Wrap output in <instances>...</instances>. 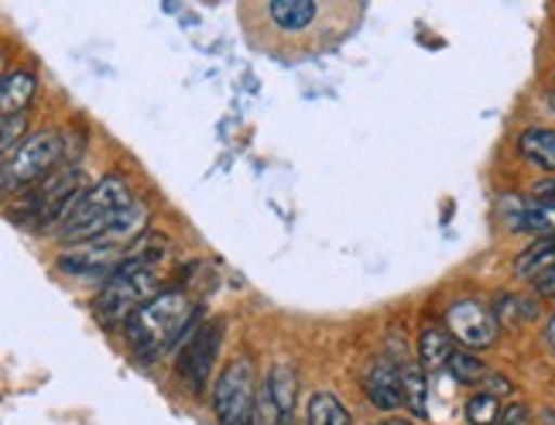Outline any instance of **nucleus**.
Wrapping results in <instances>:
<instances>
[{
  "label": "nucleus",
  "instance_id": "f257e3e1",
  "mask_svg": "<svg viewBox=\"0 0 555 425\" xmlns=\"http://www.w3.org/2000/svg\"><path fill=\"white\" fill-rule=\"evenodd\" d=\"M364 8L315 4V0H258L241 11V21L258 49L278 55H309L350 35Z\"/></svg>",
  "mask_w": 555,
  "mask_h": 425
},
{
  "label": "nucleus",
  "instance_id": "f03ea898",
  "mask_svg": "<svg viewBox=\"0 0 555 425\" xmlns=\"http://www.w3.org/2000/svg\"><path fill=\"white\" fill-rule=\"evenodd\" d=\"M192 323H196V302H192L182 288H168L158 299L147 302L131 323L124 326V333H127V344H131V350L144 364H155V360L172 350L185 333H192L189 330Z\"/></svg>",
  "mask_w": 555,
  "mask_h": 425
},
{
  "label": "nucleus",
  "instance_id": "7ed1b4c3",
  "mask_svg": "<svg viewBox=\"0 0 555 425\" xmlns=\"http://www.w3.org/2000/svg\"><path fill=\"white\" fill-rule=\"evenodd\" d=\"M162 258V250H138L131 247V258H127L111 279H106L103 292L96 295V315L103 326H127L131 319L162 295V282L155 261Z\"/></svg>",
  "mask_w": 555,
  "mask_h": 425
},
{
  "label": "nucleus",
  "instance_id": "20e7f679",
  "mask_svg": "<svg viewBox=\"0 0 555 425\" xmlns=\"http://www.w3.org/2000/svg\"><path fill=\"white\" fill-rule=\"evenodd\" d=\"M134 206V193L120 176H106L93 189L79 196V203L69 209V217L62 220L59 237L66 244H87L96 241L100 233L111 227L124 209Z\"/></svg>",
  "mask_w": 555,
  "mask_h": 425
},
{
  "label": "nucleus",
  "instance_id": "39448f33",
  "mask_svg": "<svg viewBox=\"0 0 555 425\" xmlns=\"http://www.w3.org/2000/svg\"><path fill=\"white\" fill-rule=\"evenodd\" d=\"M258 374L247 357L233 360L212 381V415L220 425H258Z\"/></svg>",
  "mask_w": 555,
  "mask_h": 425
},
{
  "label": "nucleus",
  "instance_id": "423d86ee",
  "mask_svg": "<svg viewBox=\"0 0 555 425\" xmlns=\"http://www.w3.org/2000/svg\"><path fill=\"white\" fill-rule=\"evenodd\" d=\"M79 172L73 165H59L52 176L41 179L21 203V212H14V223H38L52 227L55 220H66L69 209L79 203Z\"/></svg>",
  "mask_w": 555,
  "mask_h": 425
},
{
  "label": "nucleus",
  "instance_id": "0eeeda50",
  "mask_svg": "<svg viewBox=\"0 0 555 425\" xmlns=\"http://www.w3.org/2000/svg\"><path fill=\"white\" fill-rule=\"evenodd\" d=\"M62 158V138L52 131H41L35 138H28L17 147L14 158L4 162V193H17L25 185H38L46 176H52Z\"/></svg>",
  "mask_w": 555,
  "mask_h": 425
},
{
  "label": "nucleus",
  "instance_id": "6e6552de",
  "mask_svg": "<svg viewBox=\"0 0 555 425\" xmlns=\"http://www.w3.org/2000/svg\"><path fill=\"white\" fill-rule=\"evenodd\" d=\"M220 344H223L220 323H206V326L189 333V339H185L182 350H179V360H176L179 385L189 395H203L209 388V374H212V368H217Z\"/></svg>",
  "mask_w": 555,
  "mask_h": 425
},
{
  "label": "nucleus",
  "instance_id": "1a4fd4ad",
  "mask_svg": "<svg viewBox=\"0 0 555 425\" xmlns=\"http://www.w3.org/2000/svg\"><path fill=\"white\" fill-rule=\"evenodd\" d=\"M446 330L450 336H456L466 350H477V347H490L501 333V323L494 309H487L483 302H474V299H460L450 306L446 312Z\"/></svg>",
  "mask_w": 555,
  "mask_h": 425
},
{
  "label": "nucleus",
  "instance_id": "9d476101",
  "mask_svg": "<svg viewBox=\"0 0 555 425\" xmlns=\"http://www.w3.org/2000/svg\"><path fill=\"white\" fill-rule=\"evenodd\" d=\"M298 381L288 364H274L258 395V425H288L295 409Z\"/></svg>",
  "mask_w": 555,
  "mask_h": 425
},
{
  "label": "nucleus",
  "instance_id": "9b49d317",
  "mask_svg": "<svg viewBox=\"0 0 555 425\" xmlns=\"http://www.w3.org/2000/svg\"><path fill=\"white\" fill-rule=\"evenodd\" d=\"M127 258H131V250L127 247L87 241V244H69L66 250H62L59 268L66 274H106V279H111Z\"/></svg>",
  "mask_w": 555,
  "mask_h": 425
},
{
  "label": "nucleus",
  "instance_id": "f8f14e48",
  "mask_svg": "<svg viewBox=\"0 0 555 425\" xmlns=\"http://www.w3.org/2000/svg\"><path fill=\"white\" fill-rule=\"evenodd\" d=\"M501 220L515 233H535V237H552L555 233V209L535 203L531 196H504Z\"/></svg>",
  "mask_w": 555,
  "mask_h": 425
},
{
  "label": "nucleus",
  "instance_id": "ddd939ff",
  "mask_svg": "<svg viewBox=\"0 0 555 425\" xmlns=\"http://www.w3.org/2000/svg\"><path fill=\"white\" fill-rule=\"evenodd\" d=\"M367 398L374 401L377 409L391 412L398 405H404L401 395V368H395L391 360H377L367 374Z\"/></svg>",
  "mask_w": 555,
  "mask_h": 425
},
{
  "label": "nucleus",
  "instance_id": "4468645a",
  "mask_svg": "<svg viewBox=\"0 0 555 425\" xmlns=\"http://www.w3.org/2000/svg\"><path fill=\"white\" fill-rule=\"evenodd\" d=\"M518 152L528 165L555 176V131L552 127H528V131H521Z\"/></svg>",
  "mask_w": 555,
  "mask_h": 425
},
{
  "label": "nucleus",
  "instance_id": "2eb2a0df",
  "mask_svg": "<svg viewBox=\"0 0 555 425\" xmlns=\"http://www.w3.org/2000/svg\"><path fill=\"white\" fill-rule=\"evenodd\" d=\"M453 336L450 330H442V326H425L422 336H418V360H422V368L425 371H442V368H450V357H453Z\"/></svg>",
  "mask_w": 555,
  "mask_h": 425
},
{
  "label": "nucleus",
  "instance_id": "dca6fc26",
  "mask_svg": "<svg viewBox=\"0 0 555 425\" xmlns=\"http://www.w3.org/2000/svg\"><path fill=\"white\" fill-rule=\"evenodd\" d=\"M38 82L31 73H8L4 82H0V114L14 117V114H25V106L35 100Z\"/></svg>",
  "mask_w": 555,
  "mask_h": 425
},
{
  "label": "nucleus",
  "instance_id": "f3484780",
  "mask_svg": "<svg viewBox=\"0 0 555 425\" xmlns=\"http://www.w3.org/2000/svg\"><path fill=\"white\" fill-rule=\"evenodd\" d=\"M552 268H555V233H552V237H539L531 247H525L518 254V261H515V271L528 282L542 279V274L552 271Z\"/></svg>",
  "mask_w": 555,
  "mask_h": 425
},
{
  "label": "nucleus",
  "instance_id": "a211bd4d",
  "mask_svg": "<svg viewBox=\"0 0 555 425\" xmlns=\"http://www.w3.org/2000/svg\"><path fill=\"white\" fill-rule=\"evenodd\" d=\"M401 395L418 418H429V385H425L422 364H401Z\"/></svg>",
  "mask_w": 555,
  "mask_h": 425
},
{
  "label": "nucleus",
  "instance_id": "6ab92c4d",
  "mask_svg": "<svg viewBox=\"0 0 555 425\" xmlns=\"http://www.w3.org/2000/svg\"><path fill=\"white\" fill-rule=\"evenodd\" d=\"M309 425H350V412L333 395L319 391L309 401Z\"/></svg>",
  "mask_w": 555,
  "mask_h": 425
},
{
  "label": "nucleus",
  "instance_id": "aec40b11",
  "mask_svg": "<svg viewBox=\"0 0 555 425\" xmlns=\"http://www.w3.org/2000/svg\"><path fill=\"white\" fill-rule=\"evenodd\" d=\"M494 315L501 326H518V323H528V319H535L539 306L531 299H518V295H501L494 302Z\"/></svg>",
  "mask_w": 555,
  "mask_h": 425
},
{
  "label": "nucleus",
  "instance_id": "412c9836",
  "mask_svg": "<svg viewBox=\"0 0 555 425\" xmlns=\"http://www.w3.org/2000/svg\"><path fill=\"white\" fill-rule=\"evenodd\" d=\"M450 374L456 377V385H477V381L487 377V368H483V360L474 357V350H453L450 357Z\"/></svg>",
  "mask_w": 555,
  "mask_h": 425
},
{
  "label": "nucleus",
  "instance_id": "4be33fe9",
  "mask_svg": "<svg viewBox=\"0 0 555 425\" xmlns=\"http://www.w3.org/2000/svg\"><path fill=\"white\" fill-rule=\"evenodd\" d=\"M466 418L469 425H498L501 418V405H498V398L494 395H474L466 401Z\"/></svg>",
  "mask_w": 555,
  "mask_h": 425
},
{
  "label": "nucleus",
  "instance_id": "5701e85b",
  "mask_svg": "<svg viewBox=\"0 0 555 425\" xmlns=\"http://www.w3.org/2000/svg\"><path fill=\"white\" fill-rule=\"evenodd\" d=\"M25 124H28L25 114L4 117V138H0V147H4V162L14 158V144L21 141V134H25Z\"/></svg>",
  "mask_w": 555,
  "mask_h": 425
},
{
  "label": "nucleus",
  "instance_id": "b1692460",
  "mask_svg": "<svg viewBox=\"0 0 555 425\" xmlns=\"http://www.w3.org/2000/svg\"><path fill=\"white\" fill-rule=\"evenodd\" d=\"M531 199L555 209V176H548V179H542V182L531 185Z\"/></svg>",
  "mask_w": 555,
  "mask_h": 425
},
{
  "label": "nucleus",
  "instance_id": "393cba45",
  "mask_svg": "<svg viewBox=\"0 0 555 425\" xmlns=\"http://www.w3.org/2000/svg\"><path fill=\"white\" fill-rule=\"evenodd\" d=\"M525 418H528V409L525 405H507V409H501L498 425H525Z\"/></svg>",
  "mask_w": 555,
  "mask_h": 425
},
{
  "label": "nucleus",
  "instance_id": "a878e982",
  "mask_svg": "<svg viewBox=\"0 0 555 425\" xmlns=\"http://www.w3.org/2000/svg\"><path fill=\"white\" fill-rule=\"evenodd\" d=\"M531 285H535V295H542V299H555V268L545 271L542 279H535Z\"/></svg>",
  "mask_w": 555,
  "mask_h": 425
},
{
  "label": "nucleus",
  "instance_id": "bb28decb",
  "mask_svg": "<svg viewBox=\"0 0 555 425\" xmlns=\"http://www.w3.org/2000/svg\"><path fill=\"white\" fill-rule=\"evenodd\" d=\"M511 391V385H507V377H490V385H487V395H507Z\"/></svg>",
  "mask_w": 555,
  "mask_h": 425
},
{
  "label": "nucleus",
  "instance_id": "cd10ccee",
  "mask_svg": "<svg viewBox=\"0 0 555 425\" xmlns=\"http://www.w3.org/2000/svg\"><path fill=\"white\" fill-rule=\"evenodd\" d=\"M545 344H548V350L555 353V312L548 315V323H545Z\"/></svg>",
  "mask_w": 555,
  "mask_h": 425
},
{
  "label": "nucleus",
  "instance_id": "c85d7f7f",
  "mask_svg": "<svg viewBox=\"0 0 555 425\" xmlns=\"http://www.w3.org/2000/svg\"><path fill=\"white\" fill-rule=\"evenodd\" d=\"M548 111H552V114H555V90H552V93H548Z\"/></svg>",
  "mask_w": 555,
  "mask_h": 425
},
{
  "label": "nucleus",
  "instance_id": "c756f323",
  "mask_svg": "<svg viewBox=\"0 0 555 425\" xmlns=\"http://www.w3.org/2000/svg\"><path fill=\"white\" fill-rule=\"evenodd\" d=\"M388 425H412V422H404V418H395V422H388Z\"/></svg>",
  "mask_w": 555,
  "mask_h": 425
},
{
  "label": "nucleus",
  "instance_id": "7c9ffc66",
  "mask_svg": "<svg viewBox=\"0 0 555 425\" xmlns=\"http://www.w3.org/2000/svg\"><path fill=\"white\" fill-rule=\"evenodd\" d=\"M377 425H388V422H377Z\"/></svg>",
  "mask_w": 555,
  "mask_h": 425
}]
</instances>
